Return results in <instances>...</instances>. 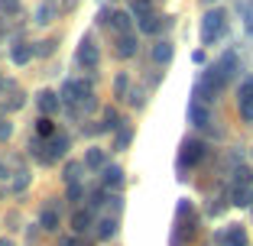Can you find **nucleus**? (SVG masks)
<instances>
[{"mask_svg": "<svg viewBox=\"0 0 253 246\" xmlns=\"http://www.w3.org/2000/svg\"><path fill=\"white\" fill-rule=\"evenodd\" d=\"M10 59H13L16 65H26V62L33 59V45H26V42H16L13 49H10Z\"/></svg>", "mask_w": 253, "mask_h": 246, "instance_id": "f8f14e48", "label": "nucleus"}, {"mask_svg": "<svg viewBox=\"0 0 253 246\" xmlns=\"http://www.w3.org/2000/svg\"><path fill=\"white\" fill-rule=\"evenodd\" d=\"M82 165H84V162H72V165L65 169V181H68V185H75V181H78V172H82Z\"/></svg>", "mask_w": 253, "mask_h": 246, "instance_id": "b1692460", "label": "nucleus"}, {"mask_svg": "<svg viewBox=\"0 0 253 246\" xmlns=\"http://www.w3.org/2000/svg\"><path fill=\"white\" fill-rule=\"evenodd\" d=\"M126 84H130V78H126V75H120V78H117V84H114L117 97H124V94H126Z\"/></svg>", "mask_w": 253, "mask_h": 246, "instance_id": "393cba45", "label": "nucleus"}, {"mask_svg": "<svg viewBox=\"0 0 253 246\" xmlns=\"http://www.w3.org/2000/svg\"><path fill=\"white\" fill-rule=\"evenodd\" d=\"M0 7H3V13H16L20 3H16V0H0Z\"/></svg>", "mask_w": 253, "mask_h": 246, "instance_id": "cd10ccee", "label": "nucleus"}, {"mask_svg": "<svg viewBox=\"0 0 253 246\" xmlns=\"http://www.w3.org/2000/svg\"><path fill=\"white\" fill-rule=\"evenodd\" d=\"M10 133H13V127H10V123H3V120H0V140H10Z\"/></svg>", "mask_w": 253, "mask_h": 246, "instance_id": "2f4dec72", "label": "nucleus"}, {"mask_svg": "<svg viewBox=\"0 0 253 246\" xmlns=\"http://www.w3.org/2000/svg\"><path fill=\"white\" fill-rule=\"evenodd\" d=\"M126 142H130V130H120V133H117V142H114V146H117V149H126Z\"/></svg>", "mask_w": 253, "mask_h": 246, "instance_id": "a878e982", "label": "nucleus"}, {"mask_svg": "<svg viewBox=\"0 0 253 246\" xmlns=\"http://www.w3.org/2000/svg\"><path fill=\"white\" fill-rule=\"evenodd\" d=\"M91 224H94L91 211H75V214H72V230H75V237H82L84 230H91Z\"/></svg>", "mask_w": 253, "mask_h": 246, "instance_id": "1a4fd4ad", "label": "nucleus"}, {"mask_svg": "<svg viewBox=\"0 0 253 246\" xmlns=\"http://www.w3.org/2000/svg\"><path fill=\"white\" fill-rule=\"evenodd\" d=\"M221 243H231V246H247V233H244V227H231L227 233H221Z\"/></svg>", "mask_w": 253, "mask_h": 246, "instance_id": "4468645a", "label": "nucleus"}, {"mask_svg": "<svg viewBox=\"0 0 253 246\" xmlns=\"http://www.w3.org/2000/svg\"><path fill=\"white\" fill-rule=\"evenodd\" d=\"M0 178H7V165L0 162Z\"/></svg>", "mask_w": 253, "mask_h": 246, "instance_id": "72a5a7b5", "label": "nucleus"}, {"mask_svg": "<svg viewBox=\"0 0 253 246\" xmlns=\"http://www.w3.org/2000/svg\"><path fill=\"white\" fill-rule=\"evenodd\" d=\"M55 49V39H45V42H39V55H52Z\"/></svg>", "mask_w": 253, "mask_h": 246, "instance_id": "bb28decb", "label": "nucleus"}, {"mask_svg": "<svg viewBox=\"0 0 253 246\" xmlns=\"http://www.w3.org/2000/svg\"><path fill=\"white\" fill-rule=\"evenodd\" d=\"M36 133H39V140H52V136H55L52 117H39V120H36Z\"/></svg>", "mask_w": 253, "mask_h": 246, "instance_id": "f3484780", "label": "nucleus"}, {"mask_svg": "<svg viewBox=\"0 0 253 246\" xmlns=\"http://www.w3.org/2000/svg\"><path fill=\"white\" fill-rule=\"evenodd\" d=\"M130 16L133 13H124V10H117V13H111V26L124 36V33H130Z\"/></svg>", "mask_w": 253, "mask_h": 246, "instance_id": "2eb2a0df", "label": "nucleus"}, {"mask_svg": "<svg viewBox=\"0 0 253 246\" xmlns=\"http://www.w3.org/2000/svg\"><path fill=\"white\" fill-rule=\"evenodd\" d=\"M0 246H13V243H10V240H0Z\"/></svg>", "mask_w": 253, "mask_h": 246, "instance_id": "f704fd0d", "label": "nucleus"}, {"mask_svg": "<svg viewBox=\"0 0 253 246\" xmlns=\"http://www.w3.org/2000/svg\"><path fill=\"white\" fill-rule=\"evenodd\" d=\"M117 55L120 59H133L136 55V36H130V33L117 36Z\"/></svg>", "mask_w": 253, "mask_h": 246, "instance_id": "9d476101", "label": "nucleus"}, {"mask_svg": "<svg viewBox=\"0 0 253 246\" xmlns=\"http://www.w3.org/2000/svg\"><path fill=\"white\" fill-rule=\"evenodd\" d=\"M36 16H39V23H49V20H52V7H42Z\"/></svg>", "mask_w": 253, "mask_h": 246, "instance_id": "7c9ffc66", "label": "nucleus"}, {"mask_svg": "<svg viewBox=\"0 0 253 246\" xmlns=\"http://www.w3.org/2000/svg\"><path fill=\"white\" fill-rule=\"evenodd\" d=\"M231 198H234V204H237V208H247V204L253 201V188H240V185H234Z\"/></svg>", "mask_w": 253, "mask_h": 246, "instance_id": "a211bd4d", "label": "nucleus"}, {"mask_svg": "<svg viewBox=\"0 0 253 246\" xmlns=\"http://www.w3.org/2000/svg\"><path fill=\"white\" fill-rule=\"evenodd\" d=\"M237 104H240V117H244L247 123H253V78H247V81L240 84Z\"/></svg>", "mask_w": 253, "mask_h": 246, "instance_id": "39448f33", "label": "nucleus"}, {"mask_svg": "<svg viewBox=\"0 0 253 246\" xmlns=\"http://www.w3.org/2000/svg\"><path fill=\"white\" fill-rule=\"evenodd\" d=\"M214 68H217V71H221L224 78H227V81H231V75H234V71H237V55H234V52L221 55V62H217Z\"/></svg>", "mask_w": 253, "mask_h": 246, "instance_id": "9b49d317", "label": "nucleus"}, {"mask_svg": "<svg viewBox=\"0 0 253 246\" xmlns=\"http://www.w3.org/2000/svg\"><path fill=\"white\" fill-rule=\"evenodd\" d=\"M82 194H84V188L78 185V181H75V185L68 188V198H72V201H78V198H82Z\"/></svg>", "mask_w": 253, "mask_h": 246, "instance_id": "c85d7f7f", "label": "nucleus"}, {"mask_svg": "<svg viewBox=\"0 0 253 246\" xmlns=\"http://www.w3.org/2000/svg\"><path fill=\"white\" fill-rule=\"evenodd\" d=\"M163 23H166L163 16H156V13H153V16H146V20H140V30L153 36V33H159V30H163Z\"/></svg>", "mask_w": 253, "mask_h": 246, "instance_id": "412c9836", "label": "nucleus"}, {"mask_svg": "<svg viewBox=\"0 0 253 246\" xmlns=\"http://www.w3.org/2000/svg\"><path fill=\"white\" fill-rule=\"evenodd\" d=\"M16 175H20V178L13 181V188H16V191H20V188H26V181H30V178H26V172H16Z\"/></svg>", "mask_w": 253, "mask_h": 246, "instance_id": "473e14b6", "label": "nucleus"}, {"mask_svg": "<svg viewBox=\"0 0 253 246\" xmlns=\"http://www.w3.org/2000/svg\"><path fill=\"white\" fill-rule=\"evenodd\" d=\"M36 104H39V110H42V117H49V113H55V110H59L62 94H55V91H42V94L36 97Z\"/></svg>", "mask_w": 253, "mask_h": 246, "instance_id": "6e6552de", "label": "nucleus"}, {"mask_svg": "<svg viewBox=\"0 0 253 246\" xmlns=\"http://www.w3.org/2000/svg\"><path fill=\"white\" fill-rule=\"evenodd\" d=\"M84 165L88 169H104V149H88L84 152Z\"/></svg>", "mask_w": 253, "mask_h": 246, "instance_id": "4be33fe9", "label": "nucleus"}, {"mask_svg": "<svg viewBox=\"0 0 253 246\" xmlns=\"http://www.w3.org/2000/svg\"><path fill=\"white\" fill-rule=\"evenodd\" d=\"M117 127H120V113L114 107H107L104 110V130H117Z\"/></svg>", "mask_w": 253, "mask_h": 246, "instance_id": "5701e85b", "label": "nucleus"}, {"mask_svg": "<svg viewBox=\"0 0 253 246\" xmlns=\"http://www.w3.org/2000/svg\"><path fill=\"white\" fill-rule=\"evenodd\" d=\"M169 59H172V42H156L153 45V62H156V65H166Z\"/></svg>", "mask_w": 253, "mask_h": 246, "instance_id": "dca6fc26", "label": "nucleus"}, {"mask_svg": "<svg viewBox=\"0 0 253 246\" xmlns=\"http://www.w3.org/2000/svg\"><path fill=\"white\" fill-rule=\"evenodd\" d=\"M224 30H227V13L224 10H208L201 16V42L205 45H214L224 36Z\"/></svg>", "mask_w": 253, "mask_h": 246, "instance_id": "f257e3e1", "label": "nucleus"}, {"mask_svg": "<svg viewBox=\"0 0 253 246\" xmlns=\"http://www.w3.org/2000/svg\"><path fill=\"white\" fill-rule=\"evenodd\" d=\"M62 104H68L72 110H75V104L94 107V94H91V88L84 81H65L62 84Z\"/></svg>", "mask_w": 253, "mask_h": 246, "instance_id": "f03ea898", "label": "nucleus"}, {"mask_svg": "<svg viewBox=\"0 0 253 246\" xmlns=\"http://www.w3.org/2000/svg\"><path fill=\"white\" fill-rule=\"evenodd\" d=\"M59 220H62V208H59V204H45L42 214H39V227L49 230V233H55V230H59Z\"/></svg>", "mask_w": 253, "mask_h": 246, "instance_id": "423d86ee", "label": "nucleus"}, {"mask_svg": "<svg viewBox=\"0 0 253 246\" xmlns=\"http://www.w3.org/2000/svg\"><path fill=\"white\" fill-rule=\"evenodd\" d=\"M188 123H192V127H208L211 123V113L201 101H192V104H188Z\"/></svg>", "mask_w": 253, "mask_h": 246, "instance_id": "0eeeda50", "label": "nucleus"}, {"mask_svg": "<svg viewBox=\"0 0 253 246\" xmlns=\"http://www.w3.org/2000/svg\"><path fill=\"white\" fill-rule=\"evenodd\" d=\"M0 91H3V78H0Z\"/></svg>", "mask_w": 253, "mask_h": 246, "instance_id": "c9c22d12", "label": "nucleus"}, {"mask_svg": "<svg viewBox=\"0 0 253 246\" xmlns=\"http://www.w3.org/2000/svg\"><path fill=\"white\" fill-rule=\"evenodd\" d=\"M120 185H124V169L120 165L104 169V188H120Z\"/></svg>", "mask_w": 253, "mask_h": 246, "instance_id": "ddd939ff", "label": "nucleus"}, {"mask_svg": "<svg viewBox=\"0 0 253 246\" xmlns=\"http://www.w3.org/2000/svg\"><path fill=\"white\" fill-rule=\"evenodd\" d=\"M130 13H133L136 20H146V16H153V0H133Z\"/></svg>", "mask_w": 253, "mask_h": 246, "instance_id": "aec40b11", "label": "nucleus"}, {"mask_svg": "<svg viewBox=\"0 0 253 246\" xmlns=\"http://www.w3.org/2000/svg\"><path fill=\"white\" fill-rule=\"evenodd\" d=\"M59 246H84V240H82V237H65Z\"/></svg>", "mask_w": 253, "mask_h": 246, "instance_id": "c756f323", "label": "nucleus"}, {"mask_svg": "<svg viewBox=\"0 0 253 246\" xmlns=\"http://www.w3.org/2000/svg\"><path fill=\"white\" fill-rule=\"evenodd\" d=\"M78 65L88 68V71H97V65H101V52H97V45L91 39H84L82 49H78Z\"/></svg>", "mask_w": 253, "mask_h": 246, "instance_id": "20e7f679", "label": "nucleus"}, {"mask_svg": "<svg viewBox=\"0 0 253 246\" xmlns=\"http://www.w3.org/2000/svg\"><path fill=\"white\" fill-rule=\"evenodd\" d=\"M114 233H117V217H104V220L97 224V237H101V240H111Z\"/></svg>", "mask_w": 253, "mask_h": 246, "instance_id": "6ab92c4d", "label": "nucleus"}, {"mask_svg": "<svg viewBox=\"0 0 253 246\" xmlns=\"http://www.w3.org/2000/svg\"><path fill=\"white\" fill-rule=\"evenodd\" d=\"M205 152H208V149H205V142H201V140H188L185 146H182V152H179V165H182V169H192V165H198L201 159H205Z\"/></svg>", "mask_w": 253, "mask_h": 246, "instance_id": "7ed1b4c3", "label": "nucleus"}]
</instances>
